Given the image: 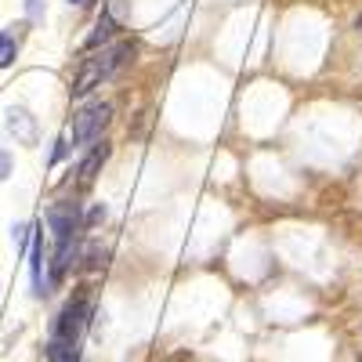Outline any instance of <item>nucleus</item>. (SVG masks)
Wrapping results in <instances>:
<instances>
[{
    "label": "nucleus",
    "instance_id": "obj_1",
    "mask_svg": "<svg viewBox=\"0 0 362 362\" xmlns=\"http://www.w3.org/2000/svg\"><path fill=\"white\" fill-rule=\"evenodd\" d=\"M87 319H90V297H87V293H76L69 305H66V312L54 319L51 337L62 341V344H80V334H83Z\"/></svg>",
    "mask_w": 362,
    "mask_h": 362
},
{
    "label": "nucleus",
    "instance_id": "obj_2",
    "mask_svg": "<svg viewBox=\"0 0 362 362\" xmlns=\"http://www.w3.org/2000/svg\"><path fill=\"white\" fill-rule=\"evenodd\" d=\"M109 119H112V105H105V102H95V105L80 109L73 116V141L87 145V141L102 138V131L109 127Z\"/></svg>",
    "mask_w": 362,
    "mask_h": 362
},
{
    "label": "nucleus",
    "instance_id": "obj_3",
    "mask_svg": "<svg viewBox=\"0 0 362 362\" xmlns=\"http://www.w3.org/2000/svg\"><path fill=\"white\" fill-rule=\"evenodd\" d=\"M47 221H51V232H54L58 243H62V239L80 235V225H83L76 203H58V206H51V210H47Z\"/></svg>",
    "mask_w": 362,
    "mask_h": 362
},
{
    "label": "nucleus",
    "instance_id": "obj_4",
    "mask_svg": "<svg viewBox=\"0 0 362 362\" xmlns=\"http://www.w3.org/2000/svg\"><path fill=\"white\" fill-rule=\"evenodd\" d=\"M33 293L44 297L51 293V276H47V250H44V239L33 235Z\"/></svg>",
    "mask_w": 362,
    "mask_h": 362
},
{
    "label": "nucleus",
    "instance_id": "obj_5",
    "mask_svg": "<svg viewBox=\"0 0 362 362\" xmlns=\"http://www.w3.org/2000/svg\"><path fill=\"white\" fill-rule=\"evenodd\" d=\"M102 80H105L102 58H90V62H83V66H80V73H76V80H73V95H76V98H83L87 90H95Z\"/></svg>",
    "mask_w": 362,
    "mask_h": 362
},
{
    "label": "nucleus",
    "instance_id": "obj_6",
    "mask_svg": "<svg viewBox=\"0 0 362 362\" xmlns=\"http://www.w3.org/2000/svg\"><path fill=\"white\" fill-rule=\"evenodd\" d=\"M8 127H11V134L22 145H37V124H33V116H29L25 109H11L8 112Z\"/></svg>",
    "mask_w": 362,
    "mask_h": 362
},
{
    "label": "nucleus",
    "instance_id": "obj_7",
    "mask_svg": "<svg viewBox=\"0 0 362 362\" xmlns=\"http://www.w3.org/2000/svg\"><path fill=\"white\" fill-rule=\"evenodd\" d=\"M105 156H109V145L102 141V145L95 148V153H90V156H87V160L80 163V185H83V189L90 185V181H95V174L102 170V163H105Z\"/></svg>",
    "mask_w": 362,
    "mask_h": 362
},
{
    "label": "nucleus",
    "instance_id": "obj_8",
    "mask_svg": "<svg viewBox=\"0 0 362 362\" xmlns=\"http://www.w3.org/2000/svg\"><path fill=\"white\" fill-rule=\"evenodd\" d=\"M112 33H116V22H112V15H102V18H98V25H95V33L87 37V47H98V44H105Z\"/></svg>",
    "mask_w": 362,
    "mask_h": 362
},
{
    "label": "nucleus",
    "instance_id": "obj_9",
    "mask_svg": "<svg viewBox=\"0 0 362 362\" xmlns=\"http://www.w3.org/2000/svg\"><path fill=\"white\" fill-rule=\"evenodd\" d=\"M18 54V33H0V69H8Z\"/></svg>",
    "mask_w": 362,
    "mask_h": 362
},
{
    "label": "nucleus",
    "instance_id": "obj_10",
    "mask_svg": "<svg viewBox=\"0 0 362 362\" xmlns=\"http://www.w3.org/2000/svg\"><path fill=\"white\" fill-rule=\"evenodd\" d=\"M25 15H29V22H40L44 18V0H25Z\"/></svg>",
    "mask_w": 362,
    "mask_h": 362
},
{
    "label": "nucleus",
    "instance_id": "obj_11",
    "mask_svg": "<svg viewBox=\"0 0 362 362\" xmlns=\"http://www.w3.org/2000/svg\"><path fill=\"white\" fill-rule=\"evenodd\" d=\"M105 264V250L102 247H90L87 250V268H102Z\"/></svg>",
    "mask_w": 362,
    "mask_h": 362
},
{
    "label": "nucleus",
    "instance_id": "obj_12",
    "mask_svg": "<svg viewBox=\"0 0 362 362\" xmlns=\"http://www.w3.org/2000/svg\"><path fill=\"white\" fill-rule=\"evenodd\" d=\"M8 174H11V156H8V153H0V181H4Z\"/></svg>",
    "mask_w": 362,
    "mask_h": 362
},
{
    "label": "nucleus",
    "instance_id": "obj_13",
    "mask_svg": "<svg viewBox=\"0 0 362 362\" xmlns=\"http://www.w3.org/2000/svg\"><path fill=\"white\" fill-rule=\"evenodd\" d=\"M102 218H105V206H95V210H90V218H87V221L95 225V221H102Z\"/></svg>",
    "mask_w": 362,
    "mask_h": 362
},
{
    "label": "nucleus",
    "instance_id": "obj_14",
    "mask_svg": "<svg viewBox=\"0 0 362 362\" xmlns=\"http://www.w3.org/2000/svg\"><path fill=\"white\" fill-rule=\"evenodd\" d=\"M69 4H90V0H69Z\"/></svg>",
    "mask_w": 362,
    "mask_h": 362
},
{
    "label": "nucleus",
    "instance_id": "obj_15",
    "mask_svg": "<svg viewBox=\"0 0 362 362\" xmlns=\"http://www.w3.org/2000/svg\"><path fill=\"white\" fill-rule=\"evenodd\" d=\"M358 29H362V18H358Z\"/></svg>",
    "mask_w": 362,
    "mask_h": 362
},
{
    "label": "nucleus",
    "instance_id": "obj_16",
    "mask_svg": "<svg viewBox=\"0 0 362 362\" xmlns=\"http://www.w3.org/2000/svg\"><path fill=\"white\" fill-rule=\"evenodd\" d=\"M358 362H362V355H358Z\"/></svg>",
    "mask_w": 362,
    "mask_h": 362
}]
</instances>
